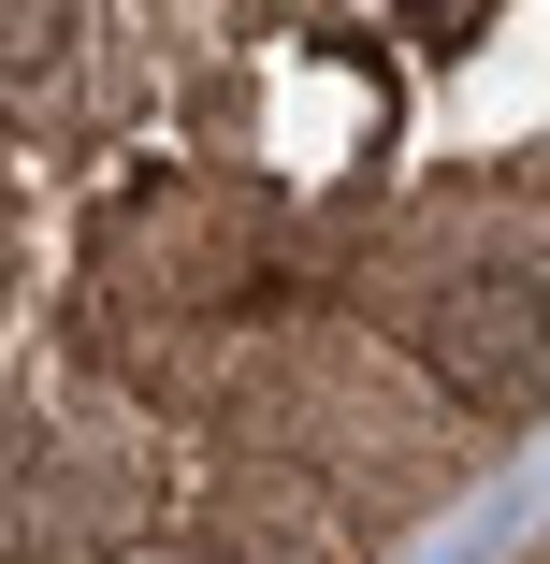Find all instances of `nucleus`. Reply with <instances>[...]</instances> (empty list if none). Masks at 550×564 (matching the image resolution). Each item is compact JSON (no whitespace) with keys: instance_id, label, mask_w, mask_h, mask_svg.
Segmentation results:
<instances>
[{"instance_id":"f257e3e1","label":"nucleus","mask_w":550,"mask_h":564,"mask_svg":"<svg viewBox=\"0 0 550 564\" xmlns=\"http://www.w3.org/2000/svg\"><path fill=\"white\" fill-rule=\"evenodd\" d=\"M406 348L450 377L464 405H536V391H550V261L464 247L450 275L406 304Z\"/></svg>"},{"instance_id":"f03ea898","label":"nucleus","mask_w":550,"mask_h":564,"mask_svg":"<svg viewBox=\"0 0 550 564\" xmlns=\"http://www.w3.org/2000/svg\"><path fill=\"white\" fill-rule=\"evenodd\" d=\"M73 58V0H0V101Z\"/></svg>"}]
</instances>
